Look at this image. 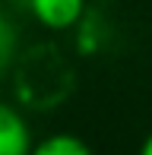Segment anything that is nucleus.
I'll return each instance as SVG.
<instances>
[{"instance_id":"4","label":"nucleus","mask_w":152,"mask_h":155,"mask_svg":"<svg viewBox=\"0 0 152 155\" xmlns=\"http://www.w3.org/2000/svg\"><path fill=\"white\" fill-rule=\"evenodd\" d=\"M16 60H19V32L13 25V19H6L0 13V76L10 73Z\"/></svg>"},{"instance_id":"2","label":"nucleus","mask_w":152,"mask_h":155,"mask_svg":"<svg viewBox=\"0 0 152 155\" xmlns=\"http://www.w3.org/2000/svg\"><path fill=\"white\" fill-rule=\"evenodd\" d=\"M35 146L25 114L10 101H0V155H29Z\"/></svg>"},{"instance_id":"3","label":"nucleus","mask_w":152,"mask_h":155,"mask_svg":"<svg viewBox=\"0 0 152 155\" xmlns=\"http://www.w3.org/2000/svg\"><path fill=\"white\" fill-rule=\"evenodd\" d=\"M29 155H95V152L76 133H48V136L35 139Z\"/></svg>"},{"instance_id":"1","label":"nucleus","mask_w":152,"mask_h":155,"mask_svg":"<svg viewBox=\"0 0 152 155\" xmlns=\"http://www.w3.org/2000/svg\"><path fill=\"white\" fill-rule=\"evenodd\" d=\"M29 16L48 32H70L86 16V0H22Z\"/></svg>"},{"instance_id":"5","label":"nucleus","mask_w":152,"mask_h":155,"mask_svg":"<svg viewBox=\"0 0 152 155\" xmlns=\"http://www.w3.org/2000/svg\"><path fill=\"white\" fill-rule=\"evenodd\" d=\"M136 155H152V130L146 133V139L140 143V152H136Z\"/></svg>"}]
</instances>
